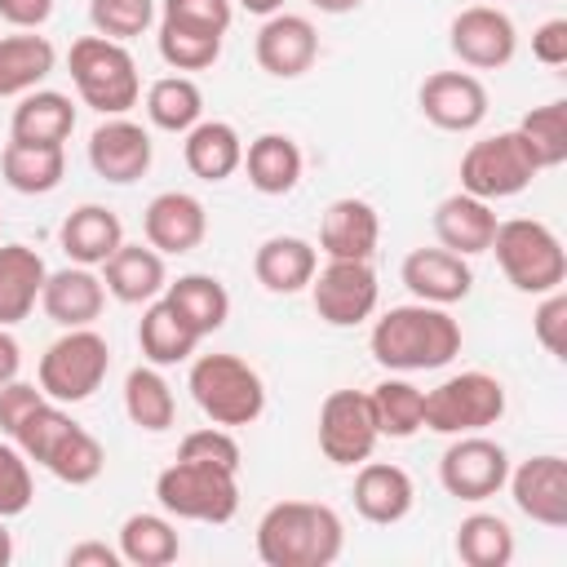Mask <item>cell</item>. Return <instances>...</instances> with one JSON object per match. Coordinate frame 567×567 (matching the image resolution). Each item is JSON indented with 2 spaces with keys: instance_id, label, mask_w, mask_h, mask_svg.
<instances>
[{
  "instance_id": "1",
  "label": "cell",
  "mask_w": 567,
  "mask_h": 567,
  "mask_svg": "<svg viewBox=\"0 0 567 567\" xmlns=\"http://www.w3.org/2000/svg\"><path fill=\"white\" fill-rule=\"evenodd\" d=\"M368 350L390 372H434L461 354V323L447 315V306H390L372 323Z\"/></svg>"
},
{
  "instance_id": "2",
  "label": "cell",
  "mask_w": 567,
  "mask_h": 567,
  "mask_svg": "<svg viewBox=\"0 0 567 567\" xmlns=\"http://www.w3.org/2000/svg\"><path fill=\"white\" fill-rule=\"evenodd\" d=\"M341 549V514L319 501H279L257 523V558L266 567H328Z\"/></svg>"
},
{
  "instance_id": "3",
  "label": "cell",
  "mask_w": 567,
  "mask_h": 567,
  "mask_svg": "<svg viewBox=\"0 0 567 567\" xmlns=\"http://www.w3.org/2000/svg\"><path fill=\"white\" fill-rule=\"evenodd\" d=\"M186 390L199 403V412L213 425H226V430L230 425H252L266 412V385H261L257 368L244 363L239 354H226V350L199 354L190 363Z\"/></svg>"
},
{
  "instance_id": "4",
  "label": "cell",
  "mask_w": 567,
  "mask_h": 567,
  "mask_svg": "<svg viewBox=\"0 0 567 567\" xmlns=\"http://www.w3.org/2000/svg\"><path fill=\"white\" fill-rule=\"evenodd\" d=\"M66 71L75 80V93L97 115H124L142 97V75L133 53L120 40L106 35H80L66 53Z\"/></svg>"
},
{
  "instance_id": "5",
  "label": "cell",
  "mask_w": 567,
  "mask_h": 567,
  "mask_svg": "<svg viewBox=\"0 0 567 567\" xmlns=\"http://www.w3.org/2000/svg\"><path fill=\"white\" fill-rule=\"evenodd\" d=\"M155 501L173 518L190 523H230L239 509V470L177 456L168 470L155 478Z\"/></svg>"
},
{
  "instance_id": "6",
  "label": "cell",
  "mask_w": 567,
  "mask_h": 567,
  "mask_svg": "<svg viewBox=\"0 0 567 567\" xmlns=\"http://www.w3.org/2000/svg\"><path fill=\"white\" fill-rule=\"evenodd\" d=\"M487 252H496V266L505 270V279L518 292L545 297V292L563 288V279H567L563 239L545 221H536V217L496 221V235H492V248Z\"/></svg>"
},
{
  "instance_id": "7",
  "label": "cell",
  "mask_w": 567,
  "mask_h": 567,
  "mask_svg": "<svg viewBox=\"0 0 567 567\" xmlns=\"http://www.w3.org/2000/svg\"><path fill=\"white\" fill-rule=\"evenodd\" d=\"M501 416H505V385L483 368L456 372L425 394V430L434 434H478Z\"/></svg>"
},
{
  "instance_id": "8",
  "label": "cell",
  "mask_w": 567,
  "mask_h": 567,
  "mask_svg": "<svg viewBox=\"0 0 567 567\" xmlns=\"http://www.w3.org/2000/svg\"><path fill=\"white\" fill-rule=\"evenodd\" d=\"M111 372V346L93 328H66L40 354V390L53 403H84Z\"/></svg>"
},
{
  "instance_id": "9",
  "label": "cell",
  "mask_w": 567,
  "mask_h": 567,
  "mask_svg": "<svg viewBox=\"0 0 567 567\" xmlns=\"http://www.w3.org/2000/svg\"><path fill=\"white\" fill-rule=\"evenodd\" d=\"M536 173H540V168H536L527 142H523L514 128L492 133V137H478V142H470V151L461 155V190H465V195H478V199H487V204L527 190Z\"/></svg>"
},
{
  "instance_id": "10",
  "label": "cell",
  "mask_w": 567,
  "mask_h": 567,
  "mask_svg": "<svg viewBox=\"0 0 567 567\" xmlns=\"http://www.w3.org/2000/svg\"><path fill=\"white\" fill-rule=\"evenodd\" d=\"M505 478H509V452L483 430L452 434L447 452L439 456V483L456 501H487L505 487Z\"/></svg>"
},
{
  "instance_id": "11",
  "label": "cell",
  "mask_w": 567,
  "mask_h": 567,
  "mask_svg": "<svg viewBox=\"0 0 567 567\" xmlns=\"http://www.w3.org/2000/svg\"><path fill=\"white\" fill-rule=\"evenodd\" d=\"M377 297H381V284H377L372 261H332L328 257V266L315 270V279H310L315 315L332 328H354V323L372 319Z\"/></svg>"
},
{
  "instance_id": "12",
  "label": "cell",
  "mask_w": 567,
  "mask_h": 567,
  "mask_svg": "<svg viewBox=\"0 0 567 567\" xmlns=\"http://www.w3.org/2000/svg\"><path fill=\"white\" fill-rule=\"evenodd\" d=\"M381 430L363 390H332L319 408V452L332 465H363Z\"/></svg>"
},
{
  "instance_id": "13",
  "label": "cell",
  "mask_w": 567,
  "mask_h": 567,
  "mask_svg": "<svg viewBox=\"0 0 567 567\" xmlns=\"http://www.w3.org/2000/svg\"><path fill=\"white\" fill-rule=\"evenodd\" d=\"M447 44H452V53L465 66H474V71H501L518 53V31H514V22H509L505 9H496V4H470V9H461L452 18Z\"/></svg>"
},
{
  "instance_id": "14",
  "label": "cell",
  "mask_w": 567,
  "mask_h": 567,
  "mask_svg": "<svg viewBox=\"0 0 567 567\" xmlns=\"http://www.w3.org/2000/svg\"><path fill=\"white\" fill-rule=\"evenodd\" d=\"M416 102H421V115L443 133H470V128H478L487 120V89L470 71H434V75H425Z\"/></svg>"
},
{
  "instance_id": "15",
  "label": "cell",
  "mask_w": 567,
  "mask_h": 567,
  "mask_svg": "<svg viewBox=\"0 0 567 567\" xmlns=\"http://www.w3.org/2000/svg\"><path fill=\"white\" fill-rule=\"evenodd\" d=\"M509 496L518 514H527L540 527H563L567 523V461L558 452L527 456L523 465L509 470Z\"/></svg>"
},
{
  "instance_id": "16",
  "label": "cell",
  "mask_w": 567,
  "mask_h": 567,
  "mask_svg": "<svg viewBox=\"0 0 567 567\" xmlns=\"http://www.w3.org/2000/svg\"><path fill=\"white\" fill-rule=\"evenodd\" d=\"M252 53H257V66L275 80H297L315 66L319 58V31L310 18L301 13H270L252 40Z\"/></svg>"
},
{
  "instance_id": "17",
  "label": "cell",
  "mask_w": 567,
  "mask_h": 567,
  "mask_svg": "<svg viewBox=\"0 0 567 567\" xmlns=\"http://www.w3.org/2000/svg\"><path fill=\"white\" fill-rule=\"evenodd\" d=\"M151 133L124 115H106L93 133H89V164L102 182H115V186H128L137 177H146L151 168Z\"/></svg>"
},
{
  "instance_id": "18",
  "label": "cell",
  "mask_w": 567,
  "mask_h": 567,
  "mask_svg": "<svg viewBox=\"0 0 567 567\" xmlns=\"http://www.w3.org/2000/svg\"><path fill=\"white\" fill-rule=\"evenodd\" d=\"M399 279L416 301H430V306H456L474 288L470 261L443 244L439 248H412L399 266Z\"/></svg>"
},
{
  "instance_id": "19",
  "label": "cell",
  "mask_w": 567,
  "mask_h": 567,
  "mask_svg": "<svg viewBox=\"0 0 567 567\" xmlns=\"http://www.w3.org/2000/svg\"><path fill=\"white\" fill-rule=\"evenodd\" d=\"M142 230H146V244L155 252L182 257V252H195L204 244L208 213L190 190H159L142 213Z\"/></svg>"
},
{
  "instance_id": "20",
  "label": "cell",
  "mask_w": 567,
  "mask_h": 567,
  "mask_svg": "<svg viewBox=\"0 0 567 567\" xmlns=\"http://www.w3.org/2000/svg\"><path fill=\"white\" fill-rule=\"evenodd\" d=\"M377 244H381V217L368 199L341 195L323 208V221H319L323 257H332V261H372Z\"/></svg>"
},
{
  "instance_id": "21",
  "label": "cell",
  "mask_w": 567,
  "mask_h": 567,
  "mask_svg": "<svg viewBox=\"0 0 567 567\" xmlns=\"http://www.w3.org/2000/svg\"><path fill=\"white\" fill-rule=\"evenodd\" d=\"M412 501H416V487H412V474L394 461H363L359 474H354V509L377 523V527H390L399 518L412 514Z\"/></svg>"
},
{
  "instance_id": "22",
  "label": "cell",
  "mask_w": 567,
  "mask_h": 567,
  "mask_svg": "<svg viewBox=\"0 0 567 567\" xmlns=\"http://www.w3.org/2000/svg\"><path fill=\"white\" fill-rule=\"evenodd\" d=\"M40 306L58 328H89L106 306V284L93 275V266H66L44 279Z\"/></svg>"
},
{
  "instance_id": "23",
  "label": "cell",
  "mask_w": 567,
  "mask_h": 567,
  "mask_svg": "<svg viewBox=\"0 0 567 567\" xmlns=\"http://www.w3.org/2000/svg\"><path fill=\"white\" fill-rule=\"evenodd\" d=\"M102 284L115 301L124 306H146L164 292L168 275H164V252H155L151 244H120L106 261H102Z\"/></svg>"
},
{
  "instance_id": "24",
  "label": "cell",
  "mask_w": 567,
  "mask_h": 567,
  "mask_svg": "<svg viewBox=\"0 0 567 567\" xmlns=\"http://www.w3.org/2000/svg\"><path fill=\"white\" fill-rule=\"evenodd\" d=\"M315 270H319V252H315V244L301 239V235H270V239L257 248V257H252L257 284H261L266 292H279V297H292V292L310 288Z\"/></svg>"
},
{
  "instance_id": "25",
  "label": "cell",
  "mask_w": 567,
  "mask_h": 567,
  "mask_svg": "<svg viewBox=\"0 0 567 567\" xmlns=\"http://www.w3.org/2000/svg\"><path fill=\"white\" fill-rule=\"evenodd\" d=\"M434 235H439L443 248H452L461 257L487 252L492 248V235H496V213H492L487 199L456 190V195L439 199V208H434Z\"/></svg>"
},
{
  "instance_id": "26",
  "label": "cell",
  "mask_w": 567,
  "mask_h": 567,
  "mask_svg": "<svg viewBox=\"0 0 567 567\" xmlns=\"http://www.w3.org/2000/svg\"><path fill=\"white\" fill-rule=\"evenodd\" d=\"M58 244L75 266H102L124 244V226L106 204H80L62 217Z\"/></svg>"
},
{
  "instance_id": "27",
  "label": "cell",
  "mask_w": 567,
  "mask_h": 567,
  "mask_svg": "<svg viewBox=\"0 0 567 567\" xmlns=\"http://www.w3.org/2000/svg\"><path fill=\"white\" fill-rule=\"evenodd\" d=\"M49 279L44 257L31 244H0V328L22 323Z\"/></svg>"
},
{
  "instance_id": "28",
  "label": "cell",
  "mask_w": 567,
  "mask_h": 567,
  "mask_svg": "<svg viewBox=\"0 0 567 567\" xmlns=\"http://www.w3.org/2000/svg\"><path fill=\"white\" fill-rule=\"evenodd\" d=\"M182 159L199 182H226L244 164V137L226 120H199L195 128H186Z\"/></svg>"
},
{
  "instance_id": "29",
  "label": "cell",
  "mask_w": 567,
  "mask_h": 567,
  "mask_svg": "<svg viewBox=\"0 0 567 567\" xmlns=\"http://www.w3.org/2000/svg\"><path fill=\"white\" fill-rule=\"evenodd\" d=\"M244 168H248V186L257 195H288L301 182L306 155L288 133H261V137L248 142Z\"/></svg>"
},
{
  "instance_id": "30",
  "label": "cell",
  "mask_w": 567,
  "mask_h": 567,
  "mask_svg": "<svg viewBox=\"0 0 567 567\" xmlns=\"http://www.w3.org/2000/svg\"><path fill=\"white\" fill-rule=\"evenodd\" d=\"M75 128V102L58 89H31L22 93V102L13 106L9 120V137L18 142H44V146H62Z\"/></svg>"
},
{
  "instance_id": "31",
  "label": "cell",
  "mask_w": 567,
  "mask_h": 567,
  "mask_svg": "<svg viewBox=\"0 0 567 567\" xmlns=\"http://www.w3.org/2000/svg\"><path fill=\"white\" fill-rule=\"evenodd\" d=\"M0 173H4V186L18 195H49L62 186L66 155H62V146L9 137V146L0 151Z\"/></svg>"
},
{
  "instance_id": "32",
  "label": "cell",
  "mask_w": 567,
  "mask_h": 567,
  "mask_svg": "<svg viewBox=\"0 0 567 567\" xmlns=\"http://www.w3.org/2000/svg\"><path fill=\"white\" fill-rule=\"evenodd\" d=\"M204 337L159 297V301H146V310H142V323H137V346H142V354H146V363H155V368H173V363H186L190 354H195V346H199Z\"/></svg>"
},
{
  "instance_id": "33",
  "label": "cell",
  "mask_w": 567,
  "mask_h": 567,
  "mask_svg": "<svg viewBox=\"0 0 567 567\" xmlns=\"http://www.w3.org/2000/svg\"><path fill=\"white\" fill-rule=\"evenodd\" d=\"M164 301H168L199 337L217 332V328L230 319V292H226V284L213 279V275H199V270L177 275L173 284H164Z\"/></svg>"
},
{
  "instance_id": "34",
  "label": "cell",
  "mask_w": 567,
  "mask_h": 567,
  "mask_svg": "<svg viewBox=\"0 0 567 567\" xmlns=\"http://www.w3.org/2000/svg\"><path fill=\"white\" fill-rule=\"evenodd\" d=\"M58 62V49L49 44V35L35 31H18V35H0V97H22L31 93Z\"/></svg>"
},
{
  "instance_id": "35",
  "label": "cell",
  "mask_w": 567,
  "mask_h": 567,
  "mask_svg": "<svg viewBox=\"0 0 567 567\" xmlns=\"http://www.w3.org/2000/svg\"><path fill=\"white\" fill-rule=\"evenodd\" d=\"M124 412L137 430L146 434H159L177 421V399H173V385L164 381V372L155 363H137L128 377H124Z\"/></svg>"
},
{
  "instance_id": "36",
  "label": "cell",
  "mask_w": 567,
  "mask_h": 567,
  "mask_svg": "<svg viewBox=\"0 0 567 567\" xmlns=\"http://www.w3.org/2000/svg\"><path fill=\"white\" fill-rule=\"evenodd\" d=\"M120 558L133 563V567H168L177 554H182V540H177V527L164 518V514H128L120 523Z\"/></svg>"
},
{
  "instance_id": "37",
  "label": "cell",
  "mask_w": 567,
  "mask_h": 567,
  "mask_svg": "<svg viewBox=\"0 0 567 567\" xmlns=\"http://www.w3.org/2000/svg\"><path fill=\"white\" fill-rule=\"evenodd\" d=\"M368 403L381 439H412L416 430H425V390H416L403 377H385L381 385H372Z\"/></svg>"
},
{
  "instance_id": "38",
  "label": "cell",
  "mask_w": 567,
  "mask_h": 567,
  "mask_svg": "<svg viewBox=\"0 0 567 567\" xmlns=\"http://www.w3.org/2000/svg\"><path fill=\"white\" fill-rule=\"evenodd\" d=\"M146 115L164 133H186L204 120V93L190 75H164L146 89Z\"/></svg>"
},
{
  "instance_id": "39",
  "label": "cell",
  "mask_w": 567,
  "mask_h": 567,
  "mask_svg": "<svg viewBox=\"0 0 567 567\" xmlns=\"http://www.w3.org/2000/svg\"><path fill=\"white\" fill-rule=\"evenodd\" d=\"M58 483H71V487H84V483H93L102 470H106V452H102V443L80 425V421H71L66 430H62V439L49 447V456L40 461Z\"/></svg>"
},
{
  "instance_id": "40",
  "label": "cell",
  "mask_w": 567,
  "mask_h": 567,
  "mask_svg": "<svg viewBox=\"0 0 567 567\" xmlns=\"http://www.w3.org/2000/svg\"><path fill=\"white\" fill-rule=\"evenodd\" d=\"M456 558L465 567H509L514 532L501 514H470L456 527Z\"/></svg>"
},
{
  "instance_id": "41",
  "label": "cell",
  "mask_w": 567,
  "mask_h": 567,
  "mask_svg": "<svg viewBox=\"0 0 567 567\" xmlns=\"http://www.w3.org/2000/svg\"><path fill=\"white\" fill-rule=\"evenodd\" d=\"M514 133L527 142L536 168H558V164L567 159V102L532 106V111L518 120Z\"/></svg>"
},
{
  "instance_id": "42",
  "label": "cell",
  "mask_w": 567,
  "mask_h": 567,
  "mask_svg": "<svg viewBox=\"0 0 567 567\" xmlns=\"http://www.w3.org/2000/svg\"><path fill=\"white\" fill-rule=\"evenodd\" d=\"M159 58L173 71H204V66H213L221 58V35L190 31V27H177V22L159 18Z\"/></svg>"
},
{
  "instance_id": "43",
  "label": "cell",
  "mask_w": 567,
  "mask_h": 567,
  "mask_svg": "<svg viewBox=\"0 0 567 567\" xmlns=\"http://www.w3.org/2000/svg\"><path fill=\"white\" fill-rule=\"evenodd\" d=\"M89 22L106 40H133L155 22V0H89Z\"/></svg>"
},
{
  "instance_id": "44",
  "label": "cell",
  "mask_w": 567,
  "mask_h": 567,
  "mask_svg": "<svg viewBox=\"0 0 567 567\" xmlns=\"http://www.w3.org/2000/svg\"><path fill=\"white\" fill-rule=\"evenodd\" d=\"M35 483H31V465L18 452V443H0V518H18L31 509Z\"/></svg>"
},
{
  "instance_id": "45",
  "label": "cell",
  "mask_w": 567,
  "mask_h": 567,
  "mask_svg": "<svg viewBox=\"0 0 567 567\" xmlns=\"http://www.w3.org/2000/svg\"><path fill=\"white\" fill-rule=\"evenodd\" d=\"M159 18L164 22H177V27H190V31L226 35L235 9H230V0H164L159 4Z\"/></svg>"
},
{
  "instance_id": "46",
  "label": "cell",
  "mask_w": 567,
  "mask_h": 567,
  "mask_svg": "<svg viewBox=\"0 0 567 567\" xmlns=\"http://www.w3.org/2000/svg\"><path fill=\"white\" fill-rule=\"evenodd\" d=\"M177 456H195V461H213V465H226V470H239V443L226 425H204V430H190L177 447Z\"/></svg>"
},
{
  "instance_id": "47",
  "label": "cell",
  "mask_w": 567,
  "mask_h": 567,
  "mask_svg": "<svg viewBox=\"0 0 567 567\" xmlns=\"http://www.w3.org/2000/svg\"><path fill=\"white\" fill-rule=\"evenodd\" d=\"M532 328H536V341H540L554 359H567V292H563V288L545 292V301H540L536 315H532Z\"/></svg>"
},
{
  "instance_id": "48",
  "label": "cell",
  "mask_w": 567,
  "mask_h": 567,
  "mask_svg": "<svg viewBox=\"0 0 567 567\" xmlns=\"http://www.w3.org/2000/svg\"><path fill=\"white\" fill-rule=\"evenodd\" d=\"M44 399H49V394H44L40 385H31V381H18V377H13V381H4V385H0V430H4V434H13V430H18V421H22L35 403H44Z\"/></svg>"
},
{
  "instance_id": "49",
  "label": "cell",
  "mask_w": 567,
  "mask_h": 567,
  "mask_svg": "<svg viewBox=\"0 0 567 567\" xmlns=\"http://www.w3.org/2000/svg\"><path fill=\"white\" fill-rule=\"evenodd\" d=\"M532 58L545 66H567V18H549L532 31Z\"/></svg>"
},
{
  "instance_id": "50",
  "label": "cell",
  "mask_w": 567,
  "mask_h": 567,
  "mask_svg": "<svg viewBox=\"0 0 567 567\" xmlns=\"http://www.w3.org/2000/svg\"><path fill=\"white\" fill-rule=\"evenodd\" d=\"M53 0H0V18L18 31H35L40 22H49Z\"/></svg>"
},
{
  "instance_id": "51",
  "label": "cell",
  "mask_w": 567,
  "mask_h": 567,
  "mask_svg": "<svg viewBox=\"0 0 567 567\" xmlns=\"http://www.w3.org/2000/svg\"><path fill=\"white\" fill-rule=\"evenodd\" d=\"M120 549H111L106 540H80L66 549V567H120Z\"/></svg>"
},
{
  "instance_id": "52",
  "label": "cell",
  "mask_w": 567,
  "mask_h": 567,
  "mask_svg": "<svg viewBox=\"0 0 567 567\" xmlns=\"http://www.w3.org/2000/svg\"><path fill=\"white\" fill-rule=\"evenodd\" d=\"M18 368H22V346L0 328V385H4V381H13V377H18Z\"/></svg>"
},
{
  "instance_id": "53",
  "label": "cell",
  "mask_w": 567,
  "mask_h": 567,
  "mask_svg": "<svg viewBox=\"0 0 567 567\" xmlns=\"http://www.w3.org/2000/svg\"><path fill=\"white\" fill-rule=\"evenodd\" d=\"M319 13H350V9H359L363 0H310Z\"/></svg>"
},
{
  "instance_id": "54",
  "label": "cell",
  "mask_w": 567,
  "mask_h": 567,
  "mask_svg": "<svg viewBox=\"0 0 567 567\" xmlns=\"http://www.w3.org/2000/svg\"><path fill=\"white\" fill-rule=\"evenodd\" d=\"M248 13H261V18H270V13H279L284 9V0H239Z\"/></svg>"
},
{
  "instance_id": "55",
  "label": "cell",
  "mask_w": 567,
  "mask_h": 567,
  "mask_svg": "<svg viewBox=\"0 0 567 567\" xmlns=\"http://www.w3.org/2000/svg\"><path fill=\"white\" fill-rule=\"evenodd\" d=\"M9 558H13V536L4 532V518H0V567H9Z\"/></svg>"
}]
</instances>
